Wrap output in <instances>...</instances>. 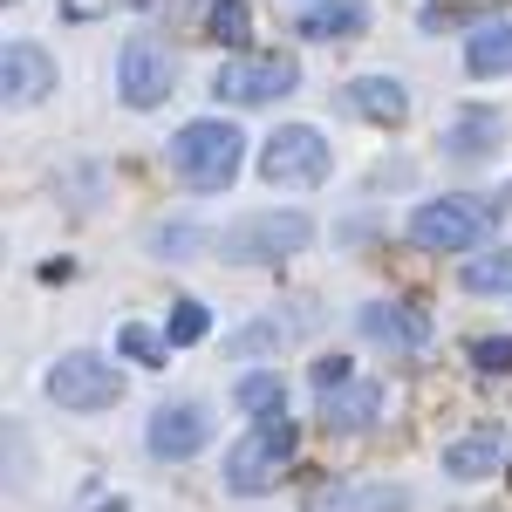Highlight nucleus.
Segmentation results:
<instances>
[{
    "label": "nucleus",
    "mask_w": 512,
    "mask_h": 512,
    "mask_svg": "<svg viewBox=\"0 0 512 512\" xmlns=\"http://www.w3.org/2000/svg\"><path fill=\"white\" fill-rule=\"evenodd\" d=\"M294 444H301V431L287 424V410H274V417H253V431H246L233 451H226V492H239V499L274 492L280 472H287V458H294Z\"/></svg>",
    "instance_id": "obj_2"
},
{
    "label": "nucleus",
    "mask_w": 512,
    "mask_h": 512,
    "mask_svg": "<svg viewBox=\"0 0 512 512\" xmlns=\"http://www.w3.org/2000/svg\"><path fill=\"white\" fill-rule=\"evenodd\" d=\"M328 171H335V151H328V137L315 123H280L274 137L260 144V178L274 192H315Z\"/></svg>",
    "instance_id": "obj_4"
},
{
    "label": "nucleus",
    "mask_w": 512,
    "mask_h": 512,
    "mask_svg": "<svg viewBox=\"0 0 512 512\" xmlns=\"http://www.w3.org/2000/svg\"><path fill=\"white\" fill-rule=\"evenodd\" d=\"M342 103H349V117L376 123V130H396V123L410 117V89L396 76H355L349 89H342Z\"/></svg>",
    "instance_id": "obj_14"
},
{
    "label": "nucleus",
    "mask_w": 512,
    "mask_h": 512,
    "mask_svg": "<svg viewBox=\"0 0 512 512\" xmlns=\"http://www.w3.org/2000/svg\"><path fill=\"white\" fill-rule=\"evenodd\" d=\"M48 89H55L48 48H35V41H7V55H0V96H7V110H35Z\"/></svg>",
    "instance_id": "obj_10"
},
{
    "label": "nucleus",
    "mask_w": 512,
    "mask_h": 512,
    "mask_svg": "<svg viewBox=\"0 0 512 512\" xmlns=\"http://www.w3.org/2000/svg\"><path fill=\"white\" fill-rule=\"evenodd\" d=\"M151 246H158V260H192V246H219V233H198V226H164Z\"/></svg>",
    "instance_id": "obj_24"
},
{
    "label": "nucleus",
    "mask_w": 512,
    "mask_h": 512,
    "mask_svg": "<svg viewBox=\"0 0 512 512\" xmlns=\"http://www.w3.org/2000/svg\"><path fill=\"white\" fill-rule=\"evenodd\" d=\"M171 82H178V62L151 35H130L117 48V96L130 110H158L164 96H171Z\"/></svg>",
    "instance_id": "obj_8"
},
{
    "label": "nucleus",
    "mask_w": 512,
    "mask_h": 512,
    "mask_svg": "<svg viewBox=\"0 0 512 512\" xmlns=\"http://www.w3.org/2000/svg\"><path fill=\"white\" fill-rule=\"evenodd\" d=\"M117 355H123V362H137V369H164L171 342H164L158 328H144V321H123V328H117Z\"/></svg>",
    "instance_id": "obj_21"
},
{
    "label": "nucleus",
    "mask_w": 512,
    "mask_h": 512,
    "mask_svg": "<svg viewBox=\"0 0 512 512\" xmlns=\"http://www.w3.org/2000/svg\"><path fill=\"white\" fill-rule=\"evenodd\" d=\"M308 239H315L308 212H246L239 226L219 233V260H233V267H274L287 253H308Z\"/></svg>",
    "instance_id": "obj_3"
},
{
    "label": "nucleus",
    "mask_w": 512,
    "mask_h": 512,
    "mask_svg": "<svg viewBox=\"0 0 512 512\" xmlns=\"http://www.w3.org/2000/svg\"><path fill=\"white\" fill-rule=\"evenodd\" d=\"M362 28H369V7H362V0H315V7L294 21L301 41H355Z\"/></svg>",
    "instance_id": "obj_17"
},
{
    "label": "nucleus",
    "mask_w": 512,
    "mask_h": 512,
    "mask_svg": "<svg viewBox=\"0 0 512 512\" xmlns=\"http://www.w3.org/2000/svg\"><path fill=\"white\" fill-rule=\"evenodd\" d=\"M205 335H212L205 301H178V308H171V321H164V342H171V349H192V342H205Z\"/></svg>",
    "instance_id": "obj_23"
},
{
    "label": "nucleus",
    "mask_w": 512,
    "mask_h": 512,
    "mask_svg": "<svg viewBox=\"0 0 512 512\" xmlns=\"http://www.w3.org/2000/svg\"><path fill=\"white\" fill-rule=\"evenodd\" d=\"M383 403H390V390H383V383L349 376V383L321 390V424H328V431H369V424L383 417Z\"/></svg>",
    "instance_id": "obj_12"
},
{
    "label": "nucleus",
    "mask_w": 512,
    "mask_h": 512,
    "mask_svg": "<svg viewBox=\"0 0 512 512\" xmlns=\"http://www.w3.org/2000/svg\"><path fill=\"white\" fill-rule=\"evenodd\" d=\"M506 458H512V444L499 431H465V437H451L444 444V478H465V485H478V478H499L506 472Z\"/></svg>",
    "instance_id": "obj_13"
},
{
    "label": "nucleus",
    "mask_w": 512,
    "mask_h": 512,
    "mask_svg": "<svg viewBox=\"0 0 512 512\" xmlns=\"http://www.w3.org/2000/svg\"><path fill=\"white\" fill-rule=\"evenodd\" d=\"M239 164H246V137H239V123H226V117H198L171 137V171H178L192 192H226L239 178Z\"/></svg>",
    "instance_id": "obj_1"
},
{
    "label": "nucleus",
    "mask_w": 512,
    "mask_h": 512,
    "mask_svg": "<svg viewBox=\"0 0 512 512\" xmlns=\"http://www.w3.org/2000/svg\"><path fill=\"white\" fill-rule=\"evenodd\" d=\"M48 396H55L62 410H76V417H96V410H110L123 396V369L103 362V355H89V349H69L48 369Z\"/></svg>",
    "instance_id": "obj_7"
},
{
    "label": "nucleus",
    "mask_w": 512,
    "mask_h": 512,
    "mask_svg": "<svg viewBox=\"0 0 512 512\" xmlns=\"http://www.w3.org/2000/svg\"><path fill=\"white\" fill-rule=\"evenodd\" d=\"M103 512H123V499H117V506H103Z\"/></svg>",
    "instance_id": "obj_28"
},
{
    "label": "nucleus",
    "mask_w": 512,
    "mask_h": 512,
    "mask_svg": "<svg viewBox=\"0 0 512 512\" xmlns=\"http://www.w3.org/2000/svg\"><path fill=\"white\" fill-rule=\"evenodd\" d=\"M355 328L383 349H424L431 342V315L410 301H369V308H355Z\"/></svg>",
    "instance_id": "obj_11"
},
{
    "label": "nucleus",
    "mask_w": 512,
    "mask_h": 512,
    "mask_svg": "<svg viewBox=\"0 0 512 512\" xmlns=\"http://www.w3.org/2000/svg\"><path fill=\"white\" fill-rule=\"evenodd\" d=\"M499 137H506V117H499V110H458V117L444 123V151H451L458 164L492 158Z\"/></svg>",
    "instance_id": "obj_15"
},
{
    "label": "nucleus",
    "mask_w": 512,
    "mask_h": 512,
    "mask_svg": "<svg viewBox=\"0 0 512 512\" xmlns=\"http://www.w3.org/2000/svg\"><path fill=\"white\" fill-rule=\"evenodd\" d=\"M233 403L246 410V417H274V410H287V383H280V369H246L233 383Z\"/></svg>",
    "instance_id": "obj_19"
},
{
    "label": "nucleus",
    "mask_w": 512,
    "mask_h": 512,
    "mask_svg": "<svg viewBox=\"0 0 512 512\" xmlns=\"http://www.w3.org/2000/svg\"><path fill=\"white\" fill-rule=\"evenodd\" d=\"M492 226H499V205H485V198H424L410 212V239L424 253H472L485 246Z\"/></svg>",
    "instance_id": "obj_5"
},
{
    "label": "nucleus",
    "mask_w": 512,
    "mask_h": 512,
    "mask_svg": "<svg viewBox=\"0 0 512 512\" xmlns=\"http://www.w3.org/2000/svg\"><path fill=\"white\" fill-rule=\"evenodd\" d=\"M465 69H472V76H512V14L472 28V41H465Z\"/></svg>",
    "instance_id": "obj_18"
},
{
    "label": "nucleus",
    "mask_w": 512,
    "mask_h": 512,
    "mask_svg": "<svg viewBox=\"0 0 512 512\" xmlns=\"http://www.w3.org/2000/svg\"><path fill=\"white\" fill-rule=\"evenodd\" d=\"M355 369H349V355H321L315 362V390H335V383H349Z\"/></svg>",
    "instance_id": "obj_27"
},
{
    "label": "nucleus",
    "mask_w": 512,
    "mask_h": 512,
    "mask_svg": "<svg viewBox=\"0 0 512 512\" xmlns=\"http://www.w3.org/2000/svg\"><path fill=\"white\" fill-rule=\"evenodd\" d=\"M144 444H151V458H164V465L198 458V451L212 444V410H205V403H164V410H151Z\"/></svg>",
    "instance_id": "obj_9"
},
{
    "label": "nucleus",
    "mask_w": 512,
    "mask_h": 512,
    "mask_svg": "<svg viewBox=\"0 0 512 512\" xmlns=\"http://www.w3.org/2000/svg\"><path fill=\"white\" fill-rule=\"evenodd\" d=\"M342 512H410V499H403L396 485H369V492H349Z\"/></svg>",
    "instance_id": "obj_26"
},
{
    "label": "nucleus",
    "mask_w": 512,
    "mask_h": 512,
    "mask_svg": "<svg viewBox=\"0 0 512 512\" xmlns=\"http://www.w3.org/2000/svg\"><path fill=\"white\" fill-rule=\"evenodd\" d=\"M458 287H465V294H512V246L472 253V260L458 267Z\"/></svg>",
    "instance_id": "obj_20"
},
{
    "label": "nucleus",
    "mask_w": 512,
    "mask_h": 512,
    "mask_svg": "<svg viewBox=\"0 0 512 512\" xmlns=\"http://www.w3.org/2000/svg\"><path fill=\"white\" fill-rule=\"evenodd\" d=\"M315 315H260V321H246L239 335H226V355L233 362H253V355H280L301 328H308Z\"/></svg>",
    "instance_id": "obj_16"
},
{
    "label": "nucleus",
    "mask_w": 512,
    "mask_h": 512,
    "mask_svg": "<svg viewBox=\"0 0 512 512\" xmlns=\"http://www.w3.org/2000/svg\"><path fill=\"white\" fill-rule=\"evenodd\" d=\"M246 28H253L246 0H212V14H205V35L219 41V48H246Z\"/></svg>",
    "instance_id": "obj_22"
},
{
    "label": "nucleus",
    "mask_w": 512,
    "mask_h": 512,
    "mask_svg": "<svg viewBox=\"0 0 512 512\" xmlns=\"http://www.w3.org/2000/svg\"><path fill=\"white\" fill-rule=\"evenodd\" d=\"M472 369L478 376H506L512 369V335H485V342H472Z\"/></svg>",
    "instance_id": "obj_25"
},
{
    "label": "nucleus",
    "mask_w": 512,
    "mask_h": 512,
    "mask_svg": "<svg viewBox=\"0 0 512 512\" xmlns=\"http://www.w3.org/2000/svg\"><path fill=\"white\" fill-rule=\"evenodd\" d=\"M294 82H301V62L294 55H226V69L212 76V96L219 103H239V110H260V103H280V96H294Z\"/></svg>",
    "instance_id": "obj_6"
}]
</instances>
